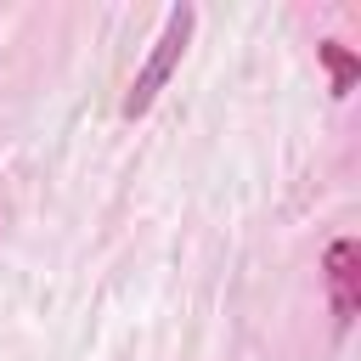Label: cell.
Masks as SVG:
<instances>
[{"label": "cell", "instance_id": "cell-1", "mask_svg": "<svg viewBox=\"0 0 361 361\" xmlns=\"http://www.w3.org/2000/svg\"><path fill=\"white\" fill-rule=\"evenodd\" d=\"M192 28H197V6H169V17H164V34L152 39V51H147V62L135 68V79H130V90H124V102H118V113L124 118H147L152 113V102H158V90L175 79V68H180V56H186V45H192Z\"/></svg>", "mask_w": 361, "mask_h": 361}, {"label": "cell", "instance_id": "cell-2", "mask_svg": "<svg viewBox=\"0 0 361 361\" xmlns=\"http://www.w3.org/2000/svg\"><path fill=\"white\" fill-rule=\"evenodd\" d=\"M322 276H327V305H333V327L350 333L355 310H361V243L355 237H333L322 254Z\"/></svg>", "mask_w": 361, "mask_h": 361}, {"label": "cell", "instance_id": "cell-3", "mask_svg": "<svg viewBox=\"0 0 361 361\" xmlns=\"http://www.w3.org/2000/svg\"><path fill=\"white\" fill-rule=\"evenodd\" d=\"M316 56H322V68H327V79H333V102L355 96V85H361V56H355L344 39H322Z\"/></svg>", "mask_w": 361, "mask_h": 361}]
</instances>
